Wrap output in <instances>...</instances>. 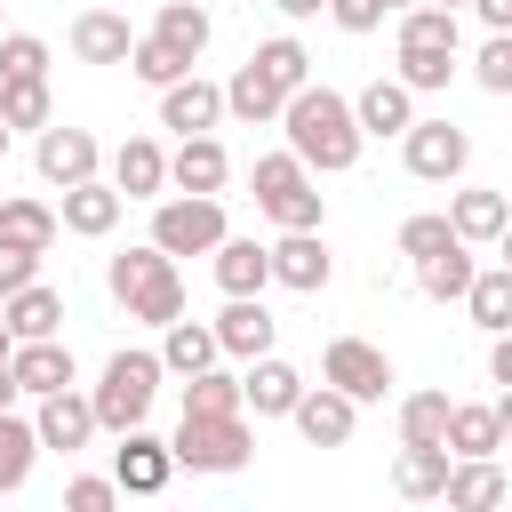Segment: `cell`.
I'll list each match as a JSON object with an SVG mask.
<instances>
[{
  "label": "cell",
  "instance_id": "6",
  "mask_svg": "<svg viewBox=\"0 0 512 512\" xmlns=\"http://www.w3.org/2000/svg\"><path fill=\"white\" fill-rule=\"evenodd\" d=\"M224 232H232L224 200H208V192H160L152 200V248L160 256H208Z\"/></svg>",
  "mask_w": 512,
  "mask_h": 512
},
{
  "label": "cell",
  "instance_id": "52",
  "mask_svg": "<svg viewBox=\"0 0 512 512\" xmlns=\"http://www.w3.org/2000/svg\"><path fill=\"white\" fill-rule=\"evenodd\" d=\"M0 408H16V376H8V360H0Z\"/></svg>",
  "mask_w": 512,
  "mask_h": 512
},
{
  "label": "cell",
  "instance_id": "53",
  "mask_svg": "<svg viewBox=\"0 0 512 512\" xmlns=\"http://www.w3.org/2000/svg\"><path fill=\"white\" fill-rule=\"evenodd\" d=\"M400 8H416V0H384V16H400Z\"/></svg>",
  "mask_w": 512,
  "mask_h": 512
},
{
  "label": "cell",
  "instance_id": "11",
  "mask_svg": "<svg viewBox=\"0 0 512 512\" xmlns=\"http://www.w3.org/2000/svg\"><path fill=\"white\" fill-rule=\"evenodd\" d=\"M264 264H272V280L296 288V296H320V288L336 280V256H328L320 232H280V240L264 248Z\"/></svg>",
  "mask_w": 512,
  "mask_h": 512
},
{
  "label": "cell",
  "instance_id": "47",
  "mask_svg": "<svg viewBox=\"0 0 512 512\" xmlns=\"http://www.w3.org/2000/svg\"><path fill=\"white\" fill-rule=\"evenodd\" d=\"M320 16H336V32H352V40H360V32H376V24H384V0H328Z\"/></svg>",
  "mask_w": 512,
  "mask_h": 512
},
{
  "label": "cell",
  "instance_id": "5",
  "mask_svg": "<svg viewBox=\"0 0 512 512\" xmlns=\"http://www.w3.org/2000/svg\"><path fill=\"white\" fill-rule=\"evenodd\" d=\"M168 456H176V472H248L256 432H248V416H184Z\"/></svg>",
  "mask_w": 512,
  "mask_h": 512
},
{
  "label": "cell",
  "instance_id": "37",
  "mask_svg": "<svg viewBox=\"0 0 512 512\" xmlns=\"http://www.w3.org/2000/svg\"><path fill=\"white\" fill-rule=\"evenodd\" d=\"M392 80H400L408 96H432V88L456 80V48H400V56H392Z\"/></svg>",
  "mask_w": 512,
  "mask_h": 512
},
{
  "label": "cell",
  "instance_id": "7",
  "mask_svg": "<svg viewBox=\"0 0 512 512\" xmlns=\"http://www.w3.org/2000/svg\"><path fill=\"white\" fill-rule=\"evenodd\" d=\"M400 160H408V176H416V184H456V176L472 168V136H464L448 112H440V120H424V112H416V120L400 128Z\"/></svg>",
  "mask_w": 512,
  "mask_h": 512
},
{
  "label": "cell",
  "instance_id": "28",
  "mask_svg": "<svg viewBox=\"0 0 512 512\" xmlns=\"http://www.w3.org/2000/svg\"><path fill=\"white\" fill-rule=\"evenodd\" d=\"M224 352H216V328L208 320H168L160 328V376H200V368H216Z\"/></svg>",
  "mask_w": 512,
  "mask_h": 512
},
{
  "label": "cell",
  "instance_id": "9",
  "mask_svg": "<svg viewBox=\"0 0 512 512\" xmlns=\"http://www.w3.org/2000/svg\"><path fill=\"white\" fill-rule=\"evenodd\" d=\"M32 168H40V184H88L96 168H104V144L88 136V128H64V120H48L40 136H32Z\"/></svg>",
  "mask_w": 512,
  "mask_h": 512
},
{
  "label": "cell",
  "instance_id": "15",
  "mask_svg": "<svg viewBox=\"0 0 512 512\" xmlns=\"http://www.w3.org/2000/svg\"><path fill=\"white\" fill-rule=\"evenodd\" d=\"M216 120H224V88H216V80L184 72V80L160 88V128H176V136H216Z\"/></svg>",
  "mask_w": 512,
  "mask_h": 512
},
{
  "label": "cell",
  "instance_id": "39",
  "mask_svg": "<svg viewBox=\"0 0 512 512\" xmlns=\"http://www.w3.org/2000/svg\"><path fill=\"white\" fill-rule=\"evenodd\" d=\"M248 64H256V72H264V80H272L280 96H296V88L312 80V56H304V40H288V32H280V40H264V48L248 56Z\"/></svg>",
  "mask_w": 512,
  "mask_h": 512
},
{
  "label": "cell",
  "instance_id": "20",
  "mask_svg": "<svg viewBox=\"0 0 512 512\" xmlns=\"http://www.w3.org/2000/svg\"><path fill=\"white\" fill-rule=\"evenodd\" d=\"M504 224H512V200H504V192H488V184H464V192L448 200V232H456L464 248H496V240H504Z\"/></svg>",
  "mask_w": 512,
  "mask_h": 512
},
{
  "label": "cell",
  "instance_id": "49",
  "mask_svg": "<svg viewBox=\"0 0 512 512\" xmlns=\"http://www.w3.org/2000/svg\"><path fill=\"white\" fill-rule=\"evenodd\" d=\"M488 384H512V336L488 344Z\"/></svg>",
  "mask_w": 512,
  "mask_h": 512
},
{
  "label": "cell",
  "instance_id": "43",
  "mask_svg": "<svg viewBox=\"0 0 512 512\" xmlns=\"http://www.w3.org/2000/svg\"><path fill=\"white\" fill-rule=\"evenodd\" d=\"M0 80H48V40L40 32H0Z\"/></svg>",
  "mask_w": 512,
  "mask_h": 512
},
{
  "label": "cell",
  "instance_id": "44",
  "mask_svg": "<svg viewBox=\"0 0 512 512\" xmlns=\"http://www.w3.org/2000/svg\"><path fill=\"white\" fill-rule=\"evenodd\" d=\"M472 80H480L488 96H512V32H488V40H480V56H472Z\"/></svg>",
  "mask_w": 512,
  "mask_h": 512
},
{
  "label": "cell",
  "instance_id": "54",
  "mask_svg": "<svg viewBox=\"0 0 512 512\" xmlns=\"http://www.w3.org/2000/svg\"><path fill=\"white\" fill-rule=\"evenodd\" d=\"M8 352H16V336H8V328H0V360H8Z\"/></svg>",
  "mask_w": 512,
  "mask_h": 512
},
{
  "label": "cell",
  "instance_id": "50",
  "mask_svg": "<svg viewBox=\"0 0 512 512\" xmlns=\"http://www.w3.org/2000/svg\"><path fill=\"white\" fill-rule=\"evenodd\" d=\"M472 8H480V24H488V32H512V0H472Z\"/></svg>",
  "mask_w": 512,
  "mask_h": 512
},
{
  "label": "cell",
  "instance_id": "57",
  "mask_svg": "<svg viewBox=\"0 0 512 512\" xmlns=\"http://www.w3.org/2000/svg\"><path fill=\"white\" fill-rule=\"evenodd\" d=\"M0 32H8V24H0Z\"/></svg>",
  "mask_w": 512,
  "mask_h": 512
},
{
  "label": "cell",
  "instance_id": "45",
  "mask_svg": "<svg viewBox=\"0 0 512 512\" xmlns=\"http://www.w3.org/2000/svg\"><path fill=\"white\" fill-rule=\"evenodd\" d=\"M448 240H456L448 216H408V224H400V256H408V264H416V256H440Z\"/></svg>",
  "mask_w": 512,
  "mask_h": 512
},
{
  "label": "cell",
  "instance_id": "8",
  "mask_svg": "<svg viewBox=\"0 0 512 512\" xmlns=\"http://www.w3.org/2000/svg\"><path fill=\"white\" fill-rule=\"evenodd\" d=\"M320 384H336L352 408H368V400L392 392V360H384L368 336H336V344L320 352Z\"/></svg>",
  "mask_w": 512,
  "mask_h": 512
},
{
  "label": "cell",
  "instance_id": "34",
  "mask_svg": "<svg viewBox=\"0 0 512 512\" xmlns=\"http://www.w3.org/2000/svg\"><path fill=\"white\" fill-rule=\"evenodd\" d=\"M448 448H400V464H392V488L408 496V504H432L440 496V480H448Z\"/></svg>",
  "mask_w": 512,
  "mask_h": 512
},
{
  "label": "cell",
  "instance_id": "30",
  "mask_svg": "<svg viewBox=\"0 0 512 512\" xmlns=\"http://www.w3.org/2000/svg\"><path fill=\"white\" fill-rule=\"evenodd\" d=\"M208 32H216V24H208L200 0H160V16H152V40H168V48L192 56V64L208 56Z\"/></svg>",
  "mask_w": 512,
  "mask_h": 512
},
{
  "label": "cell",
  "instance_id": "3",
  "mask_svg": "<svg viewBox=\"0 0 512 512\" xmlns=\"http://www.w3.org/2000/svg\"><path fill=\"white\" fill-rule=\"evenodd\" d=\"M152 400H160V352H136V344H120V352L104 360L96 392H88V408H96V432H136V424L152 416Z\"/></svg>",
  "mask_w": 512,
  "mask_h": 512
},
{
  "label": "cell",
  "instance_id": "48",
  "mask_svg": "<svg viewBox=\"0 0 512 512\" xmlns=\"http://www.w3.org/2000/svg\"><path fill=\"white\" fill-rule=\"evenodd\" d=\"M32 280H40V256L0 240V296H16V288H32Z\"/></svg>",
  "mask_w": 512,
  "mask_h": 512
},
{
  "label": "cell",
  "instance_id": "24",
  "mask_svg": "<svg viewBox=\"0 0 512 512\" xmlns=\"http://www.w3.org/2000/svg\"><path fill=\"white\" fill-rule=\"evenodd\" d=\"M224 176H232V152H224L216 136H184V144L168 152V184H176V192H208V200H216Z\"/></svg>",
  "mask_w": 512,
  "mask_h": 512
},
{
  "label": "cell",
  "instance_id": "35",
  "mask_svg": "<svg viewBox=\"0 0 512 512\" xmlns=\"http://www.w3.org/2000/svg\"><path fill=\"white\" fill-rule=\"evenodd\" d=\"M56 120V96H48V80H0V128L16 136V128H48Z\"/></svg>",
  "mask_w": 512,
  "mask_h": 512
},
{
  "label": "cell",
  "instance_id": "1",
  "mask_svg": "<svg viewBox=\"0 0 512 512\" xmlns=\"http://www.w3.org/2000/svg\"><path fill=\"white\" fill-rule=\"evenodd\" d=\"M280 128H288V152L312 168V176H344L360 160V128H352V96H336L328 80H304L288 104H280Z\"/></svg>",
  "mask_w": 512,
  "mask_h": 512
},
{
  "label": "cell",
  "instance_id": "51",
  "mask_svg": "<svg viewBox=\"0 0 512 512\" xmlns=\"http://www.w3.org/2000/svg\"><path fill=\"white\" fill-rule=\"evenodd\" d=\"M272 8H280V16H288V24H304V16H320V8H328V0H272Z\"/></svg>",
  "mask_w": 512,
  "mask_h": 512
},
{
  "label": "cell",
  "instance_id": "42",
  "mask_svg": "<svg viewBox=\"0 0 512 512\" xmlns=\"http://www.w3.org/2000/svg\"><path fill=\"white\" fill-rule=\"evenodd\" d=\"M128 72H136L144 88H168V80H184V72H192V56H176L168 40H152V32H136V48H128Z\"/></svg>",
  "mask_w": 512,
  "mask_h": 512
},
{
  "label": "cell",
  "instance_id": "38",
  "mask_svg": "<svg viewBox=\"0 0 512 512\" xmlns=\"http://www.w3.org/2000/svg\"><path fill=\"white\" fill-rule=\"evenodd\" d=\"M184 416H248V408H240V376H232V368L184 376Z\"/></svg>",
  "mask_w": 512,
  "mask_h": 512
},
{
  "label": "cell",
  "instance_id": "18",
  "mask_svg": "<svg viewBox=\"0 0 512 512\" xmlns=\"http://www.w3.org/2000/svg\"><path fill=\"white\" fill-rule=\"evenodd\" d=\"M64 40H72V56H80V64H128V48H136V24H128L120 8H80Z\"/></svg>",
  "mask_w": 512,
  "mask_h": 512
},
{
  "label": "cell",
  "instance_id": "46",
  "mask_svg": "<svg viewBox=\"0 0 512 512\" xmlns=\"http://www.w3.org/2000/svg\"><path fill=\"white\" fill-rule=\"evenodd\" d=\"M112 504H120L112 472H80V480H64V512H112Z\"/></svg>",
  "mask_w": 512,
  "mask_h": 512
},
{
  "label": "cell",
  "instance_id": "26",
  "mask_svg": "<svg viewBox=\"0 0 512 512\" xmlns=\"http://www.w3.org/2000/svg\"><path fill=\"white\" fill-rule=\"evenodd\" d=\"M440 504H448V512H496V504H504V464H496V456H464V464H448Z\"/></svg>",
  "mask_w": 512,
  "mask_h": 512
},
{
  "label": "cell",
  "instance_id": "27",
  "mask_svg": "<svg viewBox=\"0 0 512 512\" xmlns=\"http://www.w3.org/2000/svg\"><path fill=\"white\" fill-rule=\"evenodd\" d=\"M408 120H416V96H408L400 80H368V88L352 96V128H360V136H400Z\"/></svg>",
  "mask_w": 512,
  "mask_h": 512
},
{
  "label": "cell",
  "instance_id": "12",
  "mask_svg": "<svg viewBox=\"0 0 512 512\" xmlns=\"http://www.w3.org/2000/svg\"><path fill=\"white\" fill-rule=\"evenodd\" d=\"M168 480H176L168 440H152L144 424H136V432H120V448H112V488H120V496H160Z\"/></svg>",
  "mask_w": 512,
  "mask_h": 512
},
{
  "label": "cell",
  "instance_id": "29",
  "mask_svg": "<svg viewBox=\"0 0 512 512\" xmlns=\"http://www.w3.org/2000/svg\"><path fill=\"white\" fill-rule=\"evenodd\" d=\"M0 240H8V248H32V256H48V248L64 240V224H56V208H48V200L16 192V200H0Z\"/></svg>",
  "mask_w": 512,
  "mask_h": 512
},
{
  "label": "cell",
  "instance_id": "4",
  "mask_svg": "<svg viewBox=\"0 0 512 512\" xmlns=\"http://www.w3.org/2000/svg\"><path fill=\"white\" fill-rule=\"evenodd\" d=\"M256 208L280 232H320V216H328V200H320V184H312V168L296 152H264L256 160Z\"/></svg>",
  "mask_w": 512,
  "mask_h": 512
},
{
  "label": "cell",
  "instance_id": "2",
  "mask_svg": "<svg viewBox=\"0 0 512 512\" xmlns=\"http://www.w3.org/2000/svg\"><path fill=\"white\" fill-rule=\"evenodd\" d=\"M104 288H112V304H120L128 320H144V328L184 320V272H176V256H160L152 240H144V248H120V256L104 264Z\"/></svg>",
  "mask_w": 512,
  "mask_h": 512
},
{
  "label": "cell",
  "instance_id": "17",
  "mask_svg": "<svg viewBox=\"0 0 512 512\" xmlns=\"http://www.w3.org/2000/svg\"><path fill=\"white\" fill-rule=\"evenodd\" d=\"M288 424H296L312 448H344V440H352V424H360V408H352L336 384H304V392H296V408H288Z\"/></svg>",
  "mask_w": 512,
  "mask_h": 512
},
{
  "label": "cell",
  "instance_id": "19",
  "mask_svg": "<svg viewBox=\"0 0 512 512\" xmlns=\"http://www.w3.org/2000/svg\"><path fill=\"white\" fill-rule=\"evenodd\" d=\"M120 192L104 184V176H88V184H64V200H56V224L72 232V240H104L112 224H120Z\"/></svg>",
  "mask_w": 512,
  "mask_h": 512
},
{
  "label": "cell",
  "instance_id": "40",
  "mask_svg": "<svg viewBox=\"0 0 512 512\" xmlns=\"http://www.w3.org/2000/svg\"><path fill=\"white\" fill-rule=\"evenodd\" d=\"M448 424V392H408L400 400V448H440Z\"/></svg>",
  "mask_w": 512,
  "mask_h": 512
},
{
  "label": "cell",
  "instance_id": "14",
  "mask_svg": "<svg viewBox=\"0 0 512 512\" xmlns=\"http://www.w3.org/2000/svg\"><path fill=\"white\" fill-rule=\"evenodd\" d=\"M32 440H40V448H56V456L88 448V440H96V408H88V392H80V384L48 392V400L32 408Z\"/></svg>",
  "mask_w": 512,
  "mask_h": 512
},
{
  "label": "cell",
  "instance_id": "10",
  "mask_svg": "<svg viewBox=\"0 0 512 512\" xmlns=\"http://www.w3.org/2000/svg\"><path fill=\"white\" fill-rule=\"evenodd\" d=\"M512 432V400H448V424H440V448L464 464V456H496Z\"/></svg>",
  "mask_w": 512,
  "mask_h": 512
},
{
  "label": "cell",
  "instance_id": "32",
  "mask_svg": "<svg viewBox=\"0 0 512 512\" xmlns=\"http://www.w3.org/2000/svg\"><path fill=\"white\" fill-rule=\"evenodd\" d=\"M456 304H472V320H480L488 336H504V328H512V264H480Z\"/></svg>",
  "mask_w": 512,
  "mask_h": 512
},
{
  "label": "cell",
  "instance_id": "31",
  "mask_svg": "<svg viewBox=\"0 0 512 512\" xmlns=\"http://www.w3.org/2000/svg\"><path fill=\"white\" fill-rule=\"evenodd\" d=\"M472 272H480V264H472V248H464V240H448L440 256H416V288H424L432 304H456V296L472 288Z\"/></svg>",
  "mask_w": 512,
  "mask_h": 512
},
{
  "label": "cell",
  "instance_id": "16",
  "mask_svg": "<svg viewBox=\"0 0 512 512\" xmlns=\"http://www.w3.org/2000/svg\"><path fill=\"white\" fill-rule=\"evenodd\" d=\"M208 328H216V352H224V360H256V352H272V336H280V320L264 312V296H224V312H216Z\"/></svg>",
  "mask_w": 512,
  "mask_h": 512
},
{
  "label": "cell",
  "instance_id": "13",
  "mask_svg": "<svg viewBox=\"0 0 512 512\" xmlns=\"http://www.w3.org/2000/svg\"><path fill=\"white\" fill-rule=\"evenodd\" d=\"M8 376H16V400H48V392L80 384V368H72V344H64V336L16 344V352H8Z\"/></svg>",
  "mask_w": 512,
  "mask_h": 512
},
{
  "label": "cell",
  "instance_id": "55",
  "mask_svg": "<svg viewBox=\"0 0 512 512\" xmlns=\"http://www.w3.org/2000/svg\"><path fill=\"white\" fill-rule=\"evenodd\" d=\"M424 8H464V0H424Z\"/></svg>",
  "mask_w": 512,
  "mask_h": 512
},
{
  "label": "cell",
  "instance_id": "23",
  "mask_svg": "<svg viewBox=\"0 0 512 512\" xmlns=\"http://www.w3.org/2000/svg\"><path fill=\"white\" fill-rule=\"evenodd\" d=\"M296 392H304V376H296L280 352H256V360L240 368V408H256V416H288Z\"/></svg>",
  "mask_w": 512,
  "mask_h": 512
},
{
  "label": "cell",
  "instance_id": "41",
  "mask_svg": "<svg viewBox=\"0 0 512 512\" xmlns=\"http://www.w3.org/2000/svg\"><path fill=\"white\" fill-rule=\"evenodd\" d=\"M464 32H456V8H400V48H456Z\"/></svg>",
  "mask_w": 512,
  "mask_h": 512
},
{
  "label": "cell",
  "instance_id": "21",
  "mask_svg": "<svg viewBox=\"0 0 512 512\" xmlns=\"http://www.w3.org/2000/svg\"><path fill=\"white\" fill-rule=\"evenodd\" d=\"M0 328H8L16 344H40V336H64V288H48V280H32V288H16V296H0Z\"/></svg>",
  "mask_w": 512,
  "mask_h": 512
},
{
  "label": "cell",
  "instance_id": "36",
  "mask_svg": "<svg viewBox=\"0 0 512 512\" xmlns=\"http://www.w3.org/2000/svg\"><path fill=\"white\" fill-rule=\"evenodd\" d=\"M32 456H40V440H32V416L0 408V496H16V488L32 480Z\"/></svg>",
  "mask_w": 512,
  "mask_h": 512
},
{
  "label": "cell",
  "instance_id": "33",
  "mask_svg": "<svg viewBox=\"0 0 512 512\" xmlns=\"http://www.w3.org/2000/svg\"><path fill=\"white\" fill-rule=\"evenodd\" d=\"M280 104H288V96H280V88H272V80H264L256 64H240V72L224 80V112H232V120H248V128L280 120Z\"/></svg>",
  "mask_w": 512,
  "mask_h": 512
},
{
  "label": "cell",
  "instance_id": "22",
  "mask_svg": "<svg viewBox=\"0 0 512 512\" xmlns=\"http://www.w3.org/2000/svg\"><path fill=\"white\" fill-rule=\"evenodd\" d=\"M112 192H120V200H160V192H168V152H160V136H128V144L112 152Z\"/></svg>",
  "mask_w": 512,
  "mask_h": 512
},
{
  "label": "cell",
  "instance_id": "25",
  "mask_svg": "<svg viewBox=\"0 0 512 512\" xmlns=\"http://www.w3.org/2000/svg\"><path fill=\"white\" fill-rule=\"evenodd\" d=\"M208 264H216V288H224V296H264V288H272L264 240H240V232H224V240L208 248Z\"/></svg>",
  "mask_w": 512,
  "mask_h": 512
},
{
  "label": "cell",
  "instance_id": "56",
  "mask_svg": "<svg viewBox=\"0 0 512 512\" xmlns=\"http://www.w3.org/2000/svg\"><path fill=\"white\" fill-rule=\"evenodd\" d=\"M0 160H8V128H0Z\"/></svg>",
  "mask_w": 512,
  "mask_h": 512
}]
</instances>
